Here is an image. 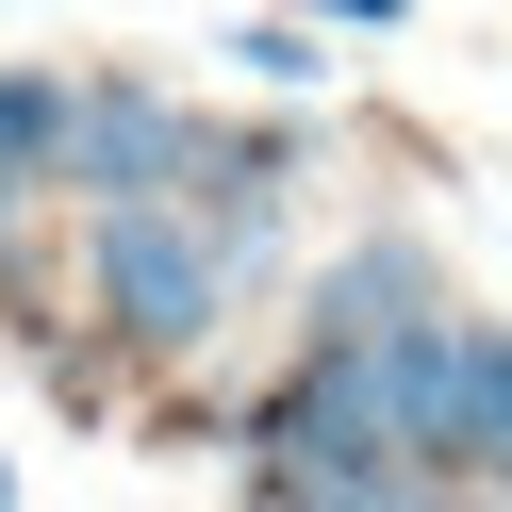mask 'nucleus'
<instances>
[{
  "label": "nucleus",
  "mask_w": 512,
  "mask_h": 512,
  "mask_svg": "<svg viewBox=\"0 0 512 512\" xmlns=\"http://www.w3.org/2000/svg\"><path fill=\"white\" fill-rule=\"evenodd\" d=\"M413 314H446V265H430V232H364V248H331V265H314V314H298V347H380V331H413Z\"/></svg>",
  "instance_id": "3"
},
{
  "label": "nucleus",
  "mask_w": 512,
  "mask_h": 512,
  "mask_svg": "<svg viewBox=\"0 0 512 512\" xmlns=\"http://www.w3.org/2000/svg\"><path fill=\"white\" fill-rule=\"evenodd\" d=\"M298 17H347V34H397L413 0H298Z\"/></svg>",
  "instance_id": "6"
},
{
  "label": "nucleus",
  "mask_w": 512,
  "mask_h": 512,
  "mask_svg": "<svg viewBox=\"0 0 512 512\" xmlns=\"http://www.w3.org/2000/svg\"><path fill=\"white\" fill-rule=\"evenodd\" d=\"M446 512H512V496H446Z\"/></svg>",
  "instance_id": "7"
},
{
  "label": "nucleus",
  "mask_w": 512,
  "mask_h": 512,
  "mask_svg": "<svg viewBox=\"0 0 512 512\" xmlns=\"http://www.w3.org/2000/svg\"><path fill=\"white\" fill-rule=\"evenodd\" d=\"M182 149H199V116L166 100V83H67V149H50V182H67L83 215H116V199H182Z\"/></svg>",
  "instance_id": "2"
},
{
  "label": "nucleus",
  "mask_w": 512,
  "mask_h": 512,
  "mask_svg": "<svg viewBox=\"0 0 512 512\" xmlns=\"http://www.w3.org/2000/svg\"><path fill=\"white\" fill-rule=\"evenodd\" d=\"M215 50H232L248 83H281V100H314V83H331V50H314V17H298V0H281V17H248V34H215Z\"/></svg>",
  "instance_id": "5"
},
{
  "label": "nucleus",
  "mask_w": 512,
  "mask_h": 512,
  "mask_svg": "<svg viewBox=\"0 0 512 512\" xmlns=\"http://www.w3.org/2000/svg\"><path fill=\"white\" fill-rule=\"evenodd\" d=\"M50 149H67V83H50V67H0V215L50 182Z\"/></svg>",
  "instance_id": "4"
},
{
  "label": "nucleus",
  "mask_w": 512,
  "mask_h": 512,
  "mask_svg": "<svg viewBox=\"0 0 512 512\" xmlns=\"http://www.w3.org/2000/svg\"><path fill=\"white\" fill-rule=\"evenodd\" d=\"M83 281H100L116 347H149V364H199L215 331H232V281H215V232L182 199H116L100 232H83Z\"/></svg>",
  "instance_id": "1"
}]
</instances>
